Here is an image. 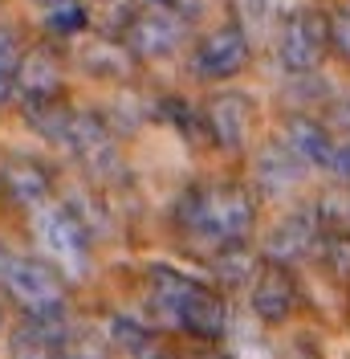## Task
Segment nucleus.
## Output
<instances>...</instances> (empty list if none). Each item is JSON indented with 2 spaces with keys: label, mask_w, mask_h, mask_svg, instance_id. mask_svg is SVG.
<instances>
[{
  "label": "nucleus",
  "mask_w": 350,
  "mask_h": 359,
  "mask_svg": "<svg viewBox=\"0 0 350 359\" xmlns=\"http://www.w3.org/2000/svg\"><path fill=\"white\" fill-rule=\"evenodd\" d=\"M175 229L188 245L196 249H224L244 245L257 229V192L237 180H216V184H192L172 212Z\"/></svg>",
  "instance_id": "1"
},
{
  "label": "nucleus",
  "mask_w": 350,
  "mask_h": 359,
  "mask_svg": "<svg viewBox=\"0 0 350 359\" xmlns=\"http://www.w3.org/2000/svg\"><path fill=\"white\" fill-rule=\"evenodd\" d=\"M0 290L24 318H66L69 311V290L62 273L33 253H13L4 241H0Z\"/></svg>",
  "instance_id": "2"
},
{
  "label": "nucleus",
  "mask_w": 350,
  "mask_h": 359,
  "mask_svg": "<svg viewBox=\"0 0 350 359\" xmlns=\"http://www.w3.org/2000/svg\"><path fill=\"white\" fill-rule=\"evenodd\" d=\"M183 41H188V21H183V8H179V4L143 0V8L131 13V21L122 29V45L131 49L134 62L172 57Z\"/></svg>",
  "instance_id": "3"
},
{
  "label": "nucleus",
  "mask_w": 350,
  "mask_h": 359,
  "mask_svg": "<svg viewBox=\"0 0 350 359\" xmlns=\"http://www.w3.org/2000/svg\"><path fill=\"white\" fill-rule=\"evenodd\" d=\"M326 13L293 8L277 33V62L285 74H314L326 62Z\"/></svg>",
  "instance_id": "4"
},
{
  "label": "nucleus",
  "mask_w": 350,
  "mask_h": 359,
  "mask_svg": "<svg viewBox=\"0 0 350 359\" xmlns=\"http://www.w3.org/2000/svg\"><path fill=\"white\" fill-rule=\"evenodd\" d=\"M248 62H253V45H248V33L237 21H224L216 29H208L196 41V49H192V66L208 82H228V78L244 74Z\"/></svg>",
  "instance_id": "5"
},
{
  "label": "nucleus",
  "mask_w": 350,
  "mask_h": 359,
  "mask_svg": "<svg viewBox=\"0 0 350 359\" xmlns=\"http://www.w3.org/2000/svg\"><path fill=\"white\" fill-rule=\"evenodd\" d=\"M248 311L265 327L289 323L293 311H298V278H293V266L261 257L253 282H248Z\"/></svg>",
  "instance_id": "6"
},
{
  "label": "nucleus",
  "mask_w": 350,
  "mask_h": 359,
  "mask_svg": "<svg viewBox=\"0 0 350 359\" xmlns=\"http://www.w3.org/2000/svg\"><path fill=\"white\" fill-rule=\"evenodd\" d=\"M208 143L220 151H244L253 139V98L241 90H216L208 94V102L200 107Z\"/></svg>",
  "instance_id": "7"
},
{
  "label": "nucleus",
  "mask_w": 350,
  "mask_h": 359,
  "mask_svg": "<svg viewBox=\"0 0 350 359\" xmlns=\"http://www.w3.org/2000/svg\"><path fill=\"white\" fill-rule=\"evenodd\" d=\"M33 229H37V241H41L66 269L86 266L90 257V229L78 221V212L69 204H53V208H33Z\"/></svg>",
  "instance_id": "8"
},
{
  "label": "nucleus",
  "mask_w": 350,
  "mask_h": 359,
  "mask_svg": "<svg viewBox=\"0 0 350 359\" xmlns=\"http://www.w3.org/2000/svg\"><path fill=\"white\" fill-rule=\"evenodd\" d=\"M62 147L86 168L90 176H106L118 168V151H114V135H110L106 118L98 111H74L69 127L62 135Z\"/></svg>",
  "instance_id": "9"
},
{
  "label": "nucleus",
  "mask_w": 350,
  "mask_h": 359,
  "mask_svg": "<svg viewBox=\"0 0 350 359\" xmlns=\"http://www.w3.org/2000/svg\"><path fill=\"white\" fill-rule=\"evenodd\" d=\"M175 327L196 343H220L228 335V302L216 286H204L192 282V290L183 294L179 314H175Z\"/></svg>",
  "instance_id": "10"
},
{
  "label": "nucleus",
  "mask_w": 350,
  "mask_h": 359,
  "mask_svg": "<svg viewBox=\"0 0 350 359\" xmlns=\"http://www.w3.org/2000/svg\"><path fill=\"white\" fill-rule=\"evenodd\" d=\"M318 241H322V221H318V212H314V208H293V212H285L281 221L269 229V237H265V257L293 266V262H302L309 253H318Z\"/></svg>",
  "instance_id": "11"
},
{
  "label": "nucleus",
  "mask_w": 350,
  "mask_h": 359,
  "mask_svg": "<svg viewBox=\"0 0 350 359\" xmlns=\"http://www.w3.org/2000/svg\"><path fill=\"white\" fill-rule=\"evenodd\" d=\"M53 192V172L33 156H8L0 163V196L17 208H41Z\"/></svg>",
  "instance_id": "12"
},
{
  "label": "nucleus",
  "mask_w": 350,
  "mask_h": 359,
  "mask_svg": "<svg viewBox=\"0 0 350 359\" xmlns=\"http://www.w3.org/2000/svg\"><path fill=\"white\" fill-rule=\"evenodd\" d=\"M281 143L289 156L298 159L302 168H326L330 163V151H334V135L322 118L314 114H285L281 118Z\"/></svg>",
  "instance_id": "13"
},
{
  "label": "nucleus",
  "mask_w": 350,
  "mask_h": 359,
  "mask_svg": "<svg viewBox=\"0 0 350 359\" xmlns=\"http://www.w3.org/2000/svg\"><path fill=\"white\" fill-rule=\"evenodd\" d=\"M66 339H69L66 318H24L13 331L8 359H62Z\"/></svg>",
  "instance_id": "14"
},
{
  "label": "nucleus",
  "mask_w": 350,
  "mask_h": 359,
  "mask_svg": "<svg viewBox=\"0 0 350 359\" xmlns=\"http://www.w3.org/2000/svg\"><path fill=\"white\" fill-rule=\"evenodd\" d=\"M106 343H110V351H122L127 359H172L163 335L151 331L143 318H131V314H110Z\"/></svg>",
  "instance_id": "15"
},
{
  "label": "nucleus",
  "mask_w": 350,
  "mask_h": 359,
  "mask_svg": "<svg viewBox=\"0 0 350 359\" xmlns=\"http://www.w3.org/2000/svg\"><path fill=\"white\" fill-rule=\"evenodd\" d=\"M192 282H196V278L179 273L175 266H151L147 269V311H151L159 323H175L179 302H183V294L192 290Z\"/></svg>",
  "instance_id": "16"
},
{
  "label": "nucleus",
  "mask_w": 350,
  "mask_h": 359,
  "mask_svg": "<svg viewBox=\"0 0 350 359\" xmlns=\"http://www.w3.org/2000/svg\"><path fill=\"white\" fill-rule=\"evenodd\" d=\"M13 82H17V90H21L24 98L29 94H62V57L53 49H45V45L24 49Z\"/></svg>",
  "instance_id": "17"
},
{
  "label": "nucleus",
  "mask_w": 350,
  "mask_h": 359,
  "mask_svg": "<svg viewBox=\"0 0 350 359\" xmlns=\"http://www.w3.org/2000/svg\"><path fill=\"white\" fill-rule=\"evenodd\" d=\"M302 172L306 168L289 156L281 143H269L257 156V188H261V196H285V192H293Z\"/></svg>",
  "instance_id": "18"
},
{
  "label": "nucleus",
  "mask_w": 350,
  "mask_h": 359,
  "mask_svg": "<svg viewBox=\"0 0 350 359\" xmlns=\"http://www.w3.org/2000/svg\"><path fill=\"white\" fill-rule=\"evenodd\" d=\"M69 114L74 111H69V102L62 94H29L24 98V123L49 143H62V135L69 127Z\"/></svg>",
  "instance_id": "19"
},
{
  "label": "nucleus",
  "mask_w": 350,
  "mask_h": 359,
  "mask_svg": "<svg viewBox=\"0 0 350 359\" xmlns=\"http://www.w3.org/2000/svg\"><path fill=\"white\" fill-rule=\"evenodd\" d=\"M257 253L248 249V241L244 245H224L212 253V273H216L220 286H244V282H253V273H257Z\"/></svg>",
  "instance_id": "20"
},
{
  "label": "nucleus",
  "mask_w": 350,
  "mask_h": 359,
  "mask_svg": "<svg viewBox=\"0 0 350 359\" xmlns=\"http://www.w3.org/2000/svg\"><path fill=\"white\" fill-rule=\"evenodd\" d=\"M134 66V57H131V49L127 45H90V49H82V69L86 74H98V78H127Z\"/></svg>",
  "instance_id": "21"
},
{
  "label": "nucleus",
  "mask_w": 350,
  "mask_h": 359,
  "mask_svg": "<svg viewBox=\"0 0 350 359\" xmlns=\"http://www.w3.org/2000/svg\"><path fill=\"white\" fill-rule=\"evenodd\" d=\"M318 253H322V266H326L330 278L350 282V224L346 229H322Z\"/></svg>",
  "instance_id": "22"
},
{
  "label": "nucleus",
  "mask_w": 350,
  "mask_h": 359,
  "mask_svg": "<svg viewBox=\"0 0 350 359\" xmlns=\"http://www.w3.org/2000/svg\"><path fill=\"white\" fill-rule=\"evenodd\" d=\"M49 33H57V37H78V33H86L90 29V13L82 0H69V4H57V8H49Z\"/></svg>",
  "instance_id": "23"
},
{
  "label": "nucleus",
  "mask_w": 350,
  "mask_h": 359,
  "mask_svg": "<svg viewBox=\"0 0 350 359\" xmlns=\"http://www.w3.org/2000/svg\"><path fill=\"white\" fill-rule=\"evenodd\" d=\"M326 49L342 66H350V4L326 13Z\"/></svg>",
  "instance_id": "24"
},
{
  "label": "nucleus",
  "mask_w": 350,
  "mask_h": 359,
  "mask_svg": "<svg viewBox=\"0 0 350 359\" xmlns=\"http://www.w3.org/2000/svg\"><path fill=\"white\" fill-rule=\"evenodd\" d=\"M62 359H110V343L94 335H74L69 331L66 347H62Z\"/></svg>",
  "instance_id": "25"
},
{
  "label": "nucleus",
  "mask_w": 350,
  "mask_h": 359,
  "mask_svg": "<svg viewBox=\"0 0 350 359\" xmlns=\"http://www.w3.org/2000/svg\"><path fill=\"white\" fill-rule=\"evenodd\" d=\"M21 53H24V45L21 37L8 29V25H0V74H17V66H21Z\"/></svg>",
  "instance_id": "26"
},
{
  "label": "nucleus",
  "mask_w": 350,
  "mask_h": 359,
  "mask_svg": "<svg viewBox=\"0 0 350 359\" xmlns=\"http://www.w3.org/2000/svg\"><path fill=\"white\" fill-rule=\"evenodd\" d=\"M326 172L338 184H350V139H342V143H334V151H330V163Z\"/></svg>",
  "instance_id": "27"
},
{
  "label": "nucleus",
  "mask_w": 350,
  "mask_h": 359,
  "mask_svg": "<svg viewBox=\"0 0 350 359\" xmlns=\"http://www.w3.org/2000/svg\"><path fill=\"white\" fill-rule=\"evenodd\" d=\"M326 127H338V131H346V139H350V90L342 94V98L330 102V123Z\"/></svg>",
  "instance_id": "28"
},
{
  "label": "nucleus",
  "mask_w": 350,
  "mask_h": 359,
  "mask_svg": "<svg viewBox=\"0 0 350 359\" xmlns=\"http://www.w3.org/2000/svg\"><path fill=\"white\" fill-rule=\"evenodd\" d=\"M183 359H237V355H228L224 347H216V343H200L196 351H188Z\"/></svg>",
  "instance_id": "29"
},
{
  "label": "nucleus",
  "mask_w": 350,
  "mask_h": 359,
  "mask_svg": "<svg viewBox=\"0 0 350 359\" xmlns=\"http://www.w3.org/2000/svg\"><path fill=\"white\" fill-rule=\"evenodd\" d=\"M13 94H17V82H13L8 74H0V107H4V102H8Z\"/></svg>",
  "instance_id": "30"
},
{
  "label": "nucleus",
  "mask_w": 350,
  "mask_h": 359,
  "mask_svg": "<svg viewBox=\"0 0 350 359\" xmlns=\"http://www.w3.org/2000/svg\"><path fill=\"white\" fill-rule=\"evenodd\" d=\"M37 4H45V8H57V4H69V0H37Z\"/></svg>",
  "instance_id": "31"
},
{
  "label": "nucleus",
  "mask_w": 350,
  "mask_h": 359,
  "mask_svg": "<svg viewBox=\"0 0 350 359\" xmlns=\"http://www.w3.org/2000/svg\"><path fill=\"white\" fill-rule=\"evenodd\" d=\"M0 318H4V311H0Z\"/></svg>",
  "instance_id": "32"
}]
</instances>
